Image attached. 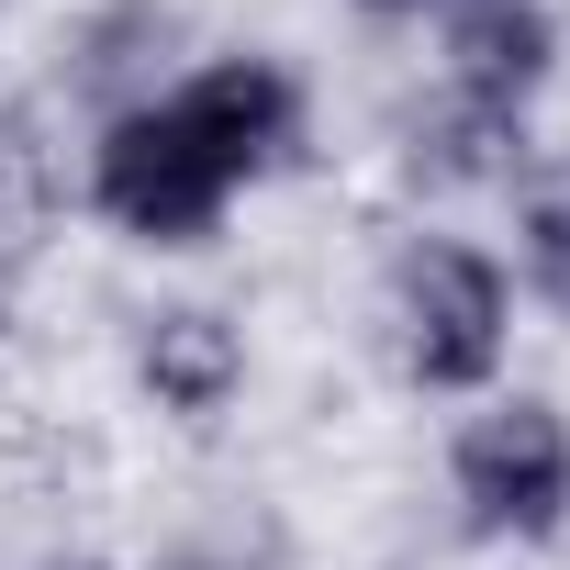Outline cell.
I'll use <instances>...</instances> for the list:
<instances>
[{
	"instance_id": "4",
	"label": "cell",
	"mask_w": 570,
	"mask_h": 570,
	"mask_svg": "<svg viewBox=\"0 0 570 570\" xmlns=\"http://www.w3.org/2000/svg\"><path fill=\"white\" fill-rule=\"evenodd\" d=\"M436 90L470 101V112H503L525 124L537 90L559 79V12L548 0H436Z\"/></svg>"
},
{
	"instance_id": "9",
	"label": "cell",
	"mask_w": 570,
	"mask_h": 570,
	"mask_svg": "<svg viewBox=\"0 0 570 570\" xmlns=\"http://www.w3.org/2000/svg\"><path fill=\"white\" fill-rule=\"evenodd\" d=\"M68 570H124V559H68Z\"/></svg>"
},
{
	"instance_id": "6",
	"label": "cell",
	"mask_w": 570,
	"mask_h": 570,
	"mask_svg": "<svg viewBox=\"0 0 570 570\" xmlns=\"http://www.w3.org/2000/svg\"><path fill=\"white\" fill-rule=\"evenodd\" d=\"M246 370L257 358H246V325L224 303H157V314H135V381H146L157 414L224 425L246 403Z\"/></svg>"
},
{
	"instance_id": "7",
	"label": "cell",
	"mask_w": 570,
	"mask_h": 570,
	"mask_svg": "<svg viewBox=\"0 0 570 570\" xmlns=\"http://www.w3.org/2000/svg\"><path fill=\"white\" fill-rule=\"evenodd\" d=\"M514 292L548 303V314L570 325V168L537 179V190L514 202Z\"/></svg>"
},
{
	"instance_id": "3",
	"label": "cell",
	"mask_w": 570,
	"mask_h": 570,
	"mask_svg": "<svg viewBox=\"0 0 570 570\" xmlns=\"http://www.w3.org/2000/svg\"><path fill=\"white\" fill-rule=\"evenodd\" d=\"M448 503L481 548H548L570 525V414L548 392H481L448 436Z\"/></svg>"
},
{
	"instance_id": "2",
	"label": "cell",
	"mask_w": 570,
	"mask_h": 570,
	"mask_svg": "<svg viewBox=\"0 0 570 570\" xmlns=\"http://www.w3.org/2000/svg\"><path fill=\"white\" fill-rule=\"evenodd\" d=\"M514 314H525V292H514V268L481 235H403L381 325H392V358H403L414 392H448V403L503 392Z\"/></svg>"
},
{
	"instance_id": "8",
	"label": "cell",
	"mask_w": 570,
	"mask_h": 570,
	"mask_svg": "<svg viewBox=\"0 0 570 570\" xmlns=\"http://www.w3.org/2000/svg\"><path fill=\"white\" fill-rule=\"evenodd\" d=\"M347 12H370V23H425L436 0H347Z\"/></svg>"
},
{
	"instance_id": "5",
	"label": "cell",
	"mask_w": 570,
	"mask_h": 570,
	"mask_svg": "<svg viewBox=\"0 0 570 570\" xmlns=\"http://www.w3.org/2000/svg\"><path fill=\"white\" fill-rule=\"evenodd\" d=\"M168 101L213 135V157L257 190V179H279L303 157V135H314V101H303V79L279 68V57H257V46H235V57H202V68H179L168 79Z\"/></svg>"
},
{
	"instance_id": "1",
	"label": "cell",
	"mask_w": 570,
	"mask_h": 570,
	"mask_svg": "<svg viewBox=\"0 0 570 570\" xmlns=\"http://www.w3.org/2000/svg\"><path fill=\"white\" fill-rule=\"evenodd\" d=\"M79 202H90L124 246L179 257V246H213V235H224V213L246 202V179L213 157V135H202L168 90H135V101H112V112L90 124Z\"/></svg>"
}]
</instances>
